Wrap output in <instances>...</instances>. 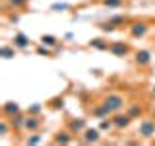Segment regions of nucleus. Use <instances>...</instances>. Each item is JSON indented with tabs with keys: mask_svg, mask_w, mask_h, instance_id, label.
Here are the masks:
<instances>
[{
	"mask_svg": "<svg viewBox=\"0 0 155 146\" xmlns=\"http://www.w3.org/2000/svg\"><path fill=\"white\" fill-rule=\"evenodd\" d=\"M12 125H10V121L6 119V117H4V119H0V136H2V138H4V136H8L10 133H12Z\"/></svg>",
	"mask_w": 155,
	"mask_h": 146,
	"instance_id": "obj_25",
	"label": "nucleus"
},
{
	"mask_svg": "<svg viewBox=\"0 0 155 146\" xmlns=\"http://www.w3.org/2000/svg\"><path fill=\"white\" fill-rule=\"evenodd\" d=\"M68 10H72V6L68 2H54V4H51V12H68Z\"/></svg>",
	"mask_w": 155,
	"mask_h": 146,
	"instance_id": "obj_27",
	"label": "nucleus"
},
{
	"mask_svg": "<svg viewBox=\"0 0 155 146\" xmlns=\"http://www.w3.org/2000/svg\"><path fill=\"white\" fill-rule=\"evenodd\" d=\"M39 43H43V45H47V47L54 49V47L60 45V39L54 37V35H51V33H43V35L39 37Z\"/></svg>",
	"mask_w": 155,
	"mask_h": 146,
	"instance_id": "obj_19",
	"label": "nucleus"
},
{
	"mask_svg": "<svg viewBox=\"0 0 155 146\" xmlns=\"http://www.w3.org/2000/svg\"><path fill=\"white\" fill-rule=\"evenodd\" d=\"M27 113L29 115H41L43 113V105L41 103H31L27 107Z\"/></svg>",
	"mask_w": 155,
	"mask_h": 146,
	"instance_id": "obj_29",
	"label": "nucleus"
},
{
	"mask_svg": "<svg viewBox=\"0 0 155 146\" xmlns=\"http://www.w3.org/2000/svg\"><path fill=\"white\" fill-rule=\"evenodd\" d=\"M149 94H151V96H155V84H151V86H149Z\"/></svg>",
	"mask_w": 155,
	"mask_h": 146,
	"instance_id": "obj_33",
	"label": "nucleus"
},
{
	"mask_svg": "<svg viewBox=\"0 0 155 146\" xmlns=\"http://www.w3.org/2000/svg\"><path fill=\"white\" fill-rule=\"evenodd\" d=\"M110 41L107 37H93L87 41V49H93V51H109Z\"/></svg>",
	"mask_w": 155,
	"mask_h": 146,
	"instance_id": "obj_14",
	"label": "nucleus"
},
{
	"mask_svg": "<svg viewBox=\"0 0 155 146\" xmlns=\"http://www.w3.org/2000/svg\"><path fill=\"white\" fill-rule=\"evenodd\" d=\"M12 45L18 49V51H27L31 47V39H29L23 31H16L12 37Z\"/></svg>",
	"mask_w": 155,
	"mask_h": 146,
	"instance_id": "obj_12",
	"label": "nucleus"
},
{
	"mask_svg": "<svg viewBox=\"0 0 155 146\" xmlns=\"http://www.w3.org/2000/svg\"><path fill=\"white\" fill-rule=\"evenodd\" d=\"M74 142H76V134H72L68 129L58 130L52 136V144H56V146H68V144H74Z\"/></svg>",
	"mask_w": 155,
	"mask_h": 146,
	"instance_id": "obj_8",
	"label": "nucleus"
},
{
	"mask_svg": "<svg viewBox=\"0 0 155 146\" xmlns=\"http://www.w3.org/2000/svg\"><path fill=\"white\" fill-rule=\"evenodd\" d=\"M136 134L142 140H155V119H151V117H142Z\"/></svg>",
	"mask_w": 155,
	"mask_h": 146,
	"instance_id": "obj_3",
	"label": "nucleus"
},
{
	"mask_svg": "<svg viewBox=\"0 0 155 146\" xmlns=\"http://www.w3.org/2000/svg\"><path fill=\"white\" fill-rule=\"evenodd\" d=\"M91 74L93 76H103V70H101V68H91Z\"/></svg>",
	"mask_w": 155,
	"mask_h": 146,
	"instance_id": "obj_31",
	"label": "nucleus"
},
{
	"mask_svg": "<svg viewBox=\"0 0 155 146\" xmlns=\"http://www.w3.org/2000/svg\"><path fill=\"white\" fill-rule=\"evenodd\" d=\"M21 111V107H19L18 101H6V103H2V117H12Z\"/></svg>",
	"mask_w": 155,
	"mask_h": 146,
	"instance_id": "obj_17",
	"label": "nucleus"
},
{
	"mask_svg": "<svg viewBox=\"0 0 155 146\" xmlns=\"http://www.w3.org/2000/svg\"><path fill=\"white\" fill-rule=\"evenodd\" d=\"M87 127H89V125H87V119H85V117H72V119L66 121V129L70 130L72 134H76V136L81 134Z\"/></svg>",
	"mask_w": 155,
	"mask_h": 146,
	"instance_id": "obj_7",
	"label": "nucleus"
},
{
	"mask_svg": "<svg viewBox=\"0 0 155 146\" xmlns=\"http://www.w3.org/2000/svg\"><path fill=\"white\" fill-rule=\"evenodd\" d=\"M132 117H130L126 111H118V113H113V123L116 130H126L130 125H132Z\"/></svg>",
	"mask_w": 155,
	"mask_h": 146,
	"instance_id": "obj_9",
	"label": "nucleus"
},
{
	"mask_svg": "<svg viewBox=\"0 0 155 146\" xmlns=\"http://www.w3.org/2000/svg\"><path fill=\"white\" fill-rule=\"evenodd\" d=\"M64 97L62 96H56V97H52L51 101H48V107H51V109H54V111H62L64 109Z\"/></svg>",
	"mask_w": 155,
	"mask_h": 146,
	"instance_id": "obj_23",
	"label": "nucleus"
},
{
	"mask_svg": "<svg viewBox=\"0 0 155 146\" xmlns=\"http://www.w3.org/2000/svg\"><path fill=\"white\" fill-rule=\"evenodd\" d=\"M16 51H18V49L14 45H2V47H0V57H2L4 61H10V58L16 57Z\"/></svg>",
	"mask_w": 155,
	"mask_h": 146,
	"instance_id": "obj_22",
	"label": "nucleus"
},
{
	"mask_svg": "<svg viewBox=\"0 0 155 146\" xmlns=\"http://www.w3.org/2000/svg\"><path fill=\"white\" fill-rule=\"evenodd\" d=\"M109 53L116 58H124L132 53V47H130L128 41H110V47H109Z\"/></svg>",
	"mask_w": 155,
	"mask_h": 146,
	"instance_id": "obj_5",
	"label": "nucleus"
},
{
	"mask_svg": "<svg viewBox=\"0 0 155 146\" xmlns=\"http://www.w3.org/2000/svg\"><path fill=\"white\" fill-rule=\"evenodd\" d=\"M109 22L113 23V26H116L118 29H122V27H128L132 19L126 16V14H113V16H109Z\"/></svg>",
	"mask_w": 155,
	"mask_h": 146,
	"instance_id": "obj_16",
	"label": "nucleus"
},
{
	"mask_svg": "<svg viewBox=\"0 0 155 146\" xmlns=\"http://www.w3.org/2000/svg\"><path fill=\"white\" fill-rule=\"evenodd\" d=\"M43 142V134L41 130H37V133H27V136L23 138V144L25 146H37Z\"/></svg>",
	"mask_w": 155,
	"mask_h": 146,
	"instance_id": "obj_18",
	"label": "nucleus"
},
{
	"mask_svg": "<svg viewBox=\"0 0 155 146\" xmlns=\"http://www.w3.org/2000/svg\"><path fill=\"white\" fill-rule=\"evenodd\" d=\"M10 22H12V23H18L19 22V14H12V16H10Z\"/></svg>",
	"mask_w": 155,
	"mask_h": 146,
	"instance_id": "obj_32",
	"label": "nucleus"
},
{
	"mask_svg": "<svg viewBox=\"0 0 155 146\" xmlns=\"http://www.w3.org/2000/svg\"><path fill=\"white\" fill-rule=\"evenodd\" d=\"M25 117H27V111L23 113V111H19V113L12 115V117H6L10 121V125H12L14 133H25Z\"/></svg>",
	"mask_w": 155,
	"mask_h": 146,
	"instance_id": "obj_10",
	"label": "nucleus"
},
{
	"mask_svg": "<svg viewBox=\"0 0 155 146\" xmlns=\"http://www.w3.org/2000/svg\"><path fill=\"white\" fill-rule=\"evenodd\" d=\"M101 136H103V133H101L99 127H87L84 133L80 134V142H84V144H99Z\"/></svg>",
	"mask_w": 155,
	"mask_h": 146,
	"instance_id": "obj_4",
	"label": "nucleus"
},
{
	"mask_svg": "<svg viewBox=\"0 0 155 146\" xmlns=\"http://www.w3.org/2000/svg\"><path fill=\"white\" fill-rule=\"evenodd\" d=\"M45 121H43L41 115H29L25 117V133H37V130L43 129Z\"/></svg>",
	"mask_w": 155,
	"mask_h": 146,
	"instance_id": "obj_11",
	"label": "nucleus"
},
{
	"mask_svg": "<svg viewBox=\"0 0 155 146\" xmlns=\"http://www.w3.org/2000/svg\"><path fill=\"white\" fill-rule=\"evenodd\" d=\"M101 129V133H110V130L114 129V123H113V115L110 117H103V119H99V125H97Z\"/></svg>",
	"mask_w": 155,
	"mask_h": 146,
	"instance_id": "obj_21",
	"label": "nucleus"
},
{
	"mask_svg": "<svg viewBox=\"0 0 155 146\" xmlns=\"http://www.w3.org/2000/svg\"><path fill=\"white\" fill-rule=\"evenodd\" d=\"M126 29H128V33H130L132 39H143L151 31V23H149L147 19H132Z\"/></svg>",
	"mask_w": 155,
	"mask_h": 146,
	"instance_id": "obj_2",
	"label": "nucleus"
},
{
	"mask_svg": "<svg viewBox=\"0 0 155 146\" xmlns=\"http://www.w3.org/2000/svg\"><path fill=\"white\" fill-rule=\"evenodd\" d=\"M101 4L105 8H120L124 6V0H101Z\"/></svg>",
	"mask_w": 155,
	"mask_h": 146,
	"instance_id": "obj_28",
	"label": "nucleus"
},
{
	"mask_svg": "<svg viewBox=\"0 0 155 146\" xmlns=\"http://www.w3.org/2000/svg\"><path fill=\"white\" fill-rule=\"evenodd\" d=\"M91 115H93V119H103V117H110L113 111H110L103 101H99V103H95L91 107Z\"/></svg>",
	"mask_w": 155,
	"mask_h": 146,
	"instance_id": "obj_15",
	"label": "nucleus"
},
{
	"mask_svg": "<svg viewBox=\"0 0 155 146\" xmlns=\"http://www.w3.org/2000/svg\"><path fill=\"white\" fill-rule=\"evenodd\" d=\"M97 27H99L103 33H114L116 29H118L116 26H113V23H110L109 19H107V22H101V23H97Z\"/></svg>",
	"mask_w": 155,
	"mask_h": 146,
	"instance_id": "obj_26",
	"label": "nucleus"
},
{
	"mask_svg": "<svg viewBox=\"0 0 155 146\" xmlns=\"http://www.w3.org/2000/svg\"><path fill=\"white\" fill-rule=\"evenodd\" d=\"M4 8H8L6 12H10V10H23L29 4V0H4Z\"/></svg>",
	"mask_w": 155,
	"mask_h": 146,
	"instance_id": "obj_20",
	"label": "nucleus"
},
{
	"mask_svg": "<svg viewBox=\"0 0 155 146\" xmlns=\"http://www.w3.org/2000/svg\"><path fill=\"white\" fill-rule=\"evenodd\" d=\"M35 53H37L39 57H47V58H52V57H54V49H51V47L43 45V43L35 49Z\"/></svg>",
	"mask_w": 155,
	"mask_h": 146,
	"instance_id": "obj_24",
	"label": "nucleus"
},
{
	"mask_svg": "<svg viewBox=\"0 0 155 146\" xmlns=\"http://www.w3.org/2000/svg\"><path fill=\"white\" fill-rule=\"evenodd\" d=\"M126 113H128L130 117H132V119L136 121V119H142V117H143V113H145V107L142 105V103H140V101H128V103H126Z\"/></svg>",
	"mask_w": 155,
	"mask_h": 146,
	"instance_id": "obj_13",
	"label": "nucleus"
},
{
	"mask_svg": "<svg viewBox=\"0 0 155 146\" xmlns=\"http://www.w3.org/2000/svg\"><path fill=\"white\" fill-rule=\"evenodd\" d=\"M153 62V55L149 49H138V51H134V64L138 68H147L151 66Z\"/></svg>",
	"mask_w": 155,
	"mask_h": 146,
	"instance_id": "obj_6",
	"label": "nucleus"
},
{
	"mask_svg": "<svg viewBox=\"0 0 155 146\" xmlns=\"http://www.w3.org/2000/svg\"><path fill=\"white\" fill-rule=\"evenodd\" d=\"M62 39H64V41H72V39H74V33H72V31H66L64 35H62Z\"/></svg>",
	"mask_w": 155,
	"mask_h": 146,
	"instance_id": "obj_30",
	"label": "nucleus"
},
{
	"mask_svg": "<svg viewBox=\"0 0 155 146\" xmlns=\"http://www.w3.org/2000/svg\"><path fill=\"white\" fill-rule=\"evenodd\" d=\"M103 103L109 107L113 113H118V111H124L126 109V97L122 96V94H118V92H109V94H105L103 96Z\"/></svg>",
	"mask_w": 155,
	"mask_h": 146,
	"instance_id": "obj_1",
	"label": "nucleus"
}]
</instances>
